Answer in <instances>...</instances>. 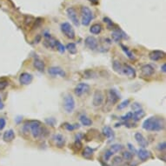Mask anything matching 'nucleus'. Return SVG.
Masks as SVG:
<instances>
[{"label":"nucleus","mask_w":166,"mask_h":166,"mask_svg":"<svg viewBox=\"0 0 166 166\" xmlns=\"http://www.w3.org/2000/svg\"><path fill=\"white\" fill-rule=\"evenodd\" d=\"M165 127V120L163 117H150L144 120L143 128L148 131H160Z\"/></svg>","instance_id":"nucleus-1"},{"label":"nucleus","mask_w":166,"mask_h":166,"mask_svg":"<svg viewBox=\"0 0 166 166\" xmlns=\"http://www.w3.org/2000/svg\"><path fill=\"white\" fill-rule=\"evenodd\" d=\"M28 126H29V131H30L32 137L34 138H39L41 137H44V134L46 131L45 127H43L42 124L37 121V120H33V121H27Z\"/></svg>","instance_id":"nucleus-2"},{"label":"nucleus","mask_w":166,"mask_h":166,"mask_svg":"<svg viewBox=\"0 0 166 166\" xmlns=\"http://www.w3.org/2000/svg\"><path fill=\"white\" fill-rule=\"evenodd\" d=\"M120 99V95L115 89H110L107 92L106 104L104 107L105 112H109L112 109V107L118 102Z\"/></svg>","instance_id":"nucleus-3"},{"label":"nucleus","mask_w":166,"mask_h":166,"mask_svg":"<svg viewBox=\"0 0 166 166\" xmlns=\"http://www.w3.org/2000/svg\"><path fill=\"white\" fill-rule=\"evenodd\" d=\"M80 12L82 17V25L84 26H88L93 19V13L91 10L87 6H82L80 9Z\"/></svg>","instance_id":"nucleus-4"},{"label":"nucleus","mask_w":166,"mask_h":166,"mask_svg":"<svg viewBox=\"0 0 166 166\" xmlns=\"http://www.w3.org/2000/svg\"><path fill=\"white\" fill-rule=\"evenodd\" d=\"M60 29H61V31L64 33V35L70 38V39H74L75 38V30L72 27V25L68 23V22H64V23H62L61 25H60Z\"/></svg>","instance_id":"nucleus-5"},{"label":"nucleus","mask_w":166,"mask_h":166,"mask_svg":"<svg viewBox=\"0 0 166 166\" xmlns=\"http://www.w3.org/2000/svg\"><path fill=\"white\" fill-rule=\"evenodd\" d=\"M64 108L67 113H71L75 109V100L71 94H66L64 97Z\"/></svg>","instance_id":"nucleus-6"},{"label":"nucleus","mask_w":166,"mask_h":166,"mask_svg":"<svg viewBox=\"0 0 166 166\" xmlns=\"http://www.w3.org/2000/svg\"><path fill=\"white\" fill-rule=\"evenodd\" d=\"M44 37H45V39L43 41V45L45 48L47 49H51V50H53L55 49L56 47V42H57V39L54 38L53 37H52V35L48 32H45L44 34Z\"/></svg>","instance_id":"nucleus-7"},{"label":"nucleus","mask_w":166,"mask_h":166,"mask_svg":"<svg viewBox=\"0 0 166 166\" xmlns=\"http://www.w3.org/2000/svg\"><path fill=\"white\" fill-rule=\"evenodd\" d=\"M155 73V69L150 64H144L141 67L140 77L142 78H150Z\"/></svg>","instance_id":"nucleus-8"},{"label":"nucleus","mask_w":166,"mask_h":166,"mask_svg":"<svg viewBox=\"0 0 166 166\" xmlns=\"http://www.w3.org/2000/svg\"><path fill=\"white\" fill-rule=\"evenodd\" d=\"M89 90H90V85L85 83H78L74 89V92L78 97H82L83 95L89 92Z\"/></svg>","instance_id":"nucleus-9"},{"label":"nucleus","mask_w":166,"mask_h":166,"mask_svg":"<svg viewBox=\"0 0 166 166\" xmlns=\"http://www.w3.org/2000/svg\"><path fill=\"white\" fill-rule=\"evenodd\" d=\"M104 101H105L104 93L100 90H97L94 93V96H93V100H92L93 105L96 106V107H98V106L103 105Z\"/></svg>","instance_id":"nucleus-10"},{"label":"nucleus","mask_w":166,"mask_h":166,"mask_svg":"<svg viewBox=\"0 0 166 166\" xmlns=\"http://www.w3.org/2000/svg\"><path fill=\"white\" fill-rule=\"evenodd\" d=\"M66 12H67V15H68L69 18L71 19V21L74 24V25L78 27L79 26V20H78V13H77V11L75 10V8L70 7L66 10Z\"/></svg>","instance_id":"nucleus-11"},{"label":"nucleus","mask_w":166,"mask_h":166,"mask_svg":"<svg viewBox=\"0 0 166 166\" xmlns=\"http://www.w3.org/2000/svg\"><path fill=\"white\" fill-rule=\"evenodd\" d=\"M84 44H85V46L91 51H95L96 49H97V46H98V43H97V38H95L94 37H91V36L87 37L85 38Z\"/></svg>","instance_id":"nucleus-12"},{"label":"nucleus","mask_w":166,"mask_h":166,"mask_svg":"<svg viewBox=\"0 0 166 166\" xmlns=\"http://www.w3.org/2000/svg\"><path fill=\"white\" fill-rule=\"evenodd\" d=\"M122 75H125V76L129 77L130 78H136V71L131 65L124 64H123Z\"/></svg>","instance_id":"nucleus-13"},{"label":"nucleus","mask_w":166,"mask_h":166,"mask_svg":"<svg viewBox=\"0 0 166 166\" xmlns=\"http://www.w3.org/2000/svg\"><path fill=\"white\" fill-rule=\"evenodd\" d=\"M33 80V76L29 72H23L19 76V83L22 85H29Z\"/></svg>","instance_id":"nucleus-14"},{"label":"nucleus","mask_w":166,"mask_h":166,"mask_svg":"<svg viewBox=\"0 0 166 166\" xmlns=\"http://www.w3.org/2000/svg\"><path fill=\"white\" fill-rule=\"evenodd\" d=\"M165 52L163 51H152L150 52L149 57L152 61H160L165 57Z\"/></svg>","instance_id":"nucleus-15"},{"label":"nucleus","mask_w":166,"mask_h":166,"mask_svg":"<svg viewBox=\"0 0 166 166\" xmlns=\"http://www.w3.org/2000/svg\"><path fill=\"white\" fill-rule=\"evenodd\" d=\"M48 73L51 75V76H59V77H62V78H64L66 76L65 74V71L60 68V67H57V66H54V67H51L49 68L48 70Z\"/></svg>","instance_id":"nucleus-16"},{"label":"nucleus","mask_w":166,"mask_h":166,"mask_svg":"<svg viewBox=\"0 0 166 166\" xmlns=\"http://www.w3.org/2000/svg\"><path fill=\"white\" fill-rule=\"evenodd\" d=\"M52 140L54 141L55 143L56 147L61 149L64 146L65 144V138L63 135L61 134H55L53 137H52Z\"/></svg>","instance_id":"nucleus-17"},{"label":"nucleus","mask_w":166,"mask_h":166,"mask_svg":"<svg viewBox=\"0 0 166 166\" xmlns=\"http://www.w3.org/2000/svg\"><path fill=\"white\" fill-rule=\"evenodd\" d=\"M124 37H125V34H124L120 29H116V30H115L114 31H112V33H111V37H112L113 41H114V42H117V43L120 42V41L123 39Z\"/></svg>","instance_id":"nucleus-18"},{"label":"nucleus","mask_w":166,"mask_h":166,"mask_svg":"<svg viewBox=\"0 0 166 166\" xmlns=\"http://www.w3.org/2000/svg\"><path fill=\"white\" fill-rule=\"evenodd\" d=\"M135 139L138 142V143L140 145V147H142V148H146L148 146V144H149L148 141L145 139V138L143 136V134H141L140 132L135 133Z\"/></svg>","instance_id":"nucleus-19"},{"label":"nucleus","mask_w":166,"mask_h":166,"mask_svg":"<svg viewBox=\"0 0 166 166\" xmlns=\"http://www.w3.org/2000/svg\"><path fill=\"white\" fill-rule=\"evenodd\" d=\"M33 66L38 71H41L43 72L45 71V63L43 60H41L39 57H36L34 58V61H33Z\"/></svg>","instance_id":"nucleus-20"},{"label":"nucleus","mask_w":166,"mask_h":166,"mask_svg":"<svg viewBox=\"0 0 166 166\" xmlns=\"http://www.w3.org/2000/svg\"><path fill=\"white\" fill-rule=\"evenodd\" d=\"M14 139H15V132L13 130H8L3 135V140L6 143H10Z\"/></svg>","instance_id":"nucleus-21"},{"label":"nucleus","mask_w":166,"mask_h":166,"mask_svg":"<svg viewBox=\"0 0 166 166\" xmlns=\"http://www.w3.org/2000/svg\"><path fill=\"white\" fill-rule=\"evenodd\" d=\"M102 132H103V134L107 138L109 139V141H111V140H113V139L115 138V133L112 131V129H111V127H109V126H105L103 128V131Z\"/></svg>","instance_id":"nucleus-22"},{"label":"nucleus","mask_w":166,"mask_h":166,"mask_svg":"<svg viewBox=\"0 0 166 166\" xmlns=\"http://www.w3.org/2000/svg\"><path fill=\"white\" fill-rule=\"evenodd\" d=\"M138 157L140 158V160H142L143 162V161H146L150 157V152L148 151L147 150L142 148L138 150Z\"/></svg>","instance_id":"nucleus-23"},{"label":"nucleus","mask_w":166,"mask_h":166,"mask_svg":"<svg viewBox=\"0 0 166 166\" xmlns=\"http://www.w3.org/2000/svg\"><path fill=\"white\" fill-rule=\"evenodd\" d=\"M93 154H94V150L91 149L90 147H85L84 150H83L82 156L86 159H91L93 158Z\"/></svg>","instance_id":"nucleus-24"},{"label":"nucleus","mask_w":166,"mask_h":166,"mask_svg":"<svg viewBox=\"0 0 166 166\" xmlns=\"http://www.w3.org/2000/svg\"><path fill=\"white\" fill-rule=\"evenodd\" d=\"M145 113L143 111V109H139L138 111H134L133 112V117H132V121L134 122H138L141 118H143L144 117Z\"/></svg>","instance_id":"nucleus-25"},{"label":"nucleus","mask_w":166,"mask_h":166,"mask_svg":"<svg viewBox=\"0 0 166 166\" xmlns=\"http://www.w3.org/2000/svg\"><path fill=\"white\" fill-rule=\"evenodd\" d=\"M112 67H113V70H114L116 72H117V73H119V74L122 75L123 64H122L118 60H114V61H113V63H112Z\"/></svg>","instance_id":"nucleus-26"},{"label":"nucleus","mask_w":166,"mask_h":166,"mask_svg":"<svg viewBox=\"0 0 166 166\" xmlns=\"http://www.w3.org/2000/svg\"><path fill=\"white\" fill-rule=\"evenodd\" d=\"M101 31H102V26L99 24H94L90 28V32L92 34H95V35L100 34Z\"/></svg>","instance_id":"nucleus-27"},{"label":"nucleus","mask_w":166,"mask_h":166,"mask_svg":"<svg viewBox=\"0 0 166 166\" xmlns=\"http://www.w3.org/2000/svg\"><path fill=\"white\" fill-rule=\"evenodd\" d=\"M65 50H67L71 54H76L77 52H78V49H77V46L74 43H70L66 45L65 47Z\"/></svg>","instance_id":"nucleus-28"},{"label":"nucleus","mask_w":166,"mask_h":166,"mask_svg":"<svg viewBox=\"0 0 166 166\" xmlns=\"http://www.w3.org/2000/svg\"><path fill=\"white\" fill-rule=\"evenodd\" d=\"M80 122L84 126H90V125H92V120L90 119L88 117H86L84 115H82L80 117Z\"/></svg>","instance_id":"nucleus-29"},{"label":"nucleus","mask_w":166,"mask_h":166,"mask_svg":"<svg viewBox=\"0 0 166 166\" xmlns=\"http://www.w3.org/2000/svg\"><path fill=\"white\" fill-rule=\"evenodd\" d=\"M123 148H124V146L122 144H117H117L111 145V148H110V150H111V152L112 154H115V153H117V152L121 151L123 150Z\"/></svg>","instance_id":"nucleus-30"},{"label":"nucleus","mask_w":166,"mask_h":166,"mask_svg":"<svg viewBox=\"0 0 166 166\" xmlns=\"http://www.w3.org/2000/svg\"><path fill=\"white\" fill-rule=\"evenodd\" d=\"M121 48H122V50H123V52L126 54V56L131 59V60H133V59H135V57L133 55V53L129 50V48L128 47H126V46H124V45H121Z\"/></svg>","instance_id":"nucleus-31"},{"label":"nucleus","mask_w":166,"mask_h":166,"mask_svg":"<svg viewBox=\"0 0 166 166\" xmlns=\"http://www.w3.org/2000/svg\"><path fill=\"white\" fill-rule=\"evenodd\" d=\"M124 165V161L122 158L120 157H115L112 160V165L113 166H121Z\"/></svg>","instance_id":"nucleus-32"},{"label":"nucleus","mask_w":166,"mask_h":166,"mask_svg":"<svg viewBox=\"0 0 166 166\" xmlns=\"http://www.w3.org/2000/svg\"><path fill=\"white\" fill-rule=\"evenodd\" d=\"M35 19L30 17V16H26L25 17V24L27 27H31L33 24H35Z\"/></svg>","instance_id":"nucleus-33"},{"label":"nucleus","mask_w":166,"mask_h":166,"mask_svg":"<svg viewBox=\"0 0 166 166\" xmlns=\"http://www.w3.org/2000/svg\"><path fill=\"white\" fill-rule=\"evenodd\" d=\"M55 49L57 51H58L60 53H64V52H65V47L58 40H57V42H56Z\"/></svg>","instance_id":"nucleus-34"},{"label":"nucleus","mask_w":166,"mask_h":166,"mask_svg":"<svg viewBox=\"0 0 166 166\" xmlns=\"http://www.w3.org/2000/svg\"><path fill=\"white\" fill-rule=\"evenodd\" d=\"M129 105H130V99H126V100L123 101L121 104H119L117 109V110H119V111H121V110H123V109L126 108V107H127Z\"/></svg>","instance_id":"nucleus-35"},{"label":"nucleus","mask_w":166,"mask_h":166,"mask_svg":"<svg viewBox=\"0 0 166 166\" xmlns=\"http://www.w3.org/2000/svg\"><path fill=\"white\" fill-rule=\"evenodd\" d=\"M123 158L127 161H131L133 158V154L130 151H124L123 153Z\"/></svg>","instance_id":"nucleus-36"},{"label":"nucleus","mask_w":166,"mask_h":166,"mask_svg":"<svg viewBox=\"0 0 166 166\" xmlns=\"http://www.w3.org/2000/svg\"><path fill=\"white\" fill-rule=\"evenodd\" d=\"M9 84V82L5 78H0V91L4 90Z\"/></svg>","instance_id":"nucleus-37"},{"label":"nucleus","mask_w":166,"mask_h":166,"mask_svg":"<svg viewBox=\"0 0 166 166\" xmlns=\"http://www.w3.org/2000/svg\"><path fill=\"white\" fill-rule=\"evenodd\" d=\"M64 127H65V129L68 130V131H73V130H75L76 128H78L79 126H78V124H74V125H72V124H64Z\"/></svg>","instance_id":"nucleus-38"},{"label":"nucleus","mask_w":166,"mask_h":166,"mask_svg":"<svg viewBox=\"0 0 166 166\" xmlns=\"http://www.w3.org/2000/svg\"><path fill=\"white\" fill-rule=\"evenodd\" d=\"M157 148H158V150L159 151H164L166 149V143L165 142H162V143H158Z\"/></svg>","instance_id":"nucleus-39"},{"label":"nucleus","mask_w":166,"mask_h":166,"mask_svg":"<svg viewBox=\"0 0 166 166\" xmlns=\"http://www.w3.org/2000/svg\"><path fill=\"white\" fill-rule=\"evenodd\" d=\"M74 147H75V149H76L78 151L82 148V143L80 142V139H77V140H76L75 143H74Z\"/></svg>","instance_id":"nucleus-40"},{"label":"nucleus","mask_w":166,"mask_h":166,"mask_svg":"<svg viewBox=\"0 0 166 166\" xmlns=\"http://www.w3.org/2000/svg\"><path fill=\"white\" fill-rule=\"evenodd\" d=\"M112 155H113V154L111 153L110 150H106V151L105 152V155H104V158H105V161H108V160L111 158V157Z\"/></svg>","instance_id":"nucleus-41"},{"label":"nucleus","mask_w":166,"mask_h":166,"mask_svg":"<svg viewBox=\"0 0 166 166\" xmlns=\"http://www.w3.org/2000/svg\"><path fill=\"white\" fill-rule=\"evenodd\" d=\"M45 122L47 124H49L51 126H54L56 124V120L54 118H47V119H45Z\"/></svg>","instance_id":"nucleus-42"},{"label":"nucleus","mask_w":166,"mask_h":166,"mask_svg":"<svg viewBox=\"0 0 166 166\" xmlns=\"http://www.w3.org/2000/svg\"><path fill=\"white\" fill-rule=\"evenodd\" d=\"M5 125H6V121H5V119L3 118V117H1V118H0V131H3L4 128L5 127Z\"/></svg>","instance_id":"nucleus-43"},{"label":"nucleus","mask_w":166,"mask_h":166,"mask_svg":"<svg viewBox=\"0 0 166 166\" xmlns=\"http://www.w3.org/2000/svg\"><path fill=\"white\" fill-rule=\"evenodd\" d=\"M131 108H132L133 111H138L139 109H142V106H141V105L138 104V103H134V104H132Z\"/></svg>","instance_id":"nucleus-44"},{"label":"nucleus","mask_w":166,"mask_h":166,"mask_svg":"<svg viewBox=\"0 0 166 166\" xmlns=\"http://www.w3.org/2000/svg\"><path fill=\"white\" fill-rule=\"evenodd\" d=\"M128 147H129V149H130V150H131L133 153H135V152H136V149H135V148H134V147H133V146H132L131 143H129V144H128Z\"/></svg>","instance_id":"nucleus-45"},{"label":"nucleus","mask_w":166,"mask_h":166,"mask_svg":"<svg viewBox=\"0 0 166 166\" xmlns=\"http://www.w3.org/2000/svg\"><path fill=\"white\" fill-rule=\"evenodd\" d=\"M161 71L164 72V73H165L166 72V64H162V66H161Z\"/></svg>","instance_id":"nucleus-46"},{"label":"nucleus","mask_w":166,"mask_h":166,"mask_svg":"<svg viewBox=\"0 0 166 166\" xmlns=\"http://www.w3.org/2000/svg\"><path fill=\"white\" fill-rule=\"evenodd\" d=\"M92 4H98V2H99V0H89Z\"/></svg>","instance_id":"nucleus-47"},{"label":"nucleus","mask_w":166,"mask_h":166,"mask_svg":"<svg viewBox=\"0 0 166 166\" xmlns=\"http://www.w3.org/2000/svg\"><path fill=\"white\" fill-rule=\"evenodd\" d=\"M4 103L2 102V100H1V97H0V110H3V109H4Z\"/></svg>","instance_id":"nucleus-48"},{"label":"nucleus","mask_w":166,"mask_h":166,"mask_svg":"<svg viewBox=\"0 0 166 166\" xmlns=\"http://www.w3.org/2000/svg\"><path fill=\"white\" fill-rule=\"evenodd\" d=\"M101 165H102V166H108L106 164H105L104 162H101Z\"/></svg>","instance_id":"nucleus-49"}]
</instances>
